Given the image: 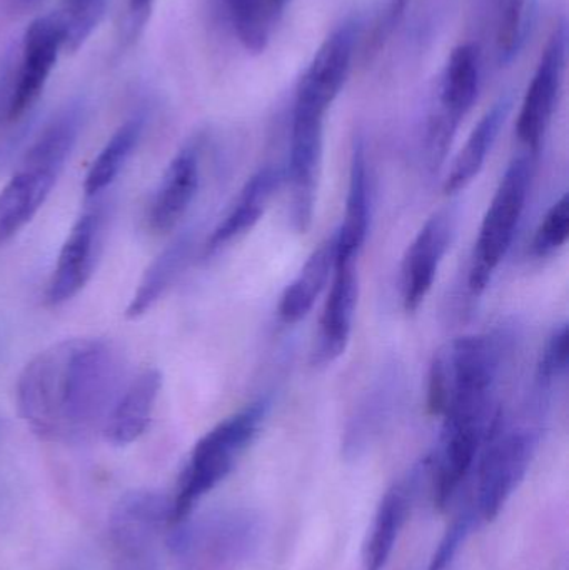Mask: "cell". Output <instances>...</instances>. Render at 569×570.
Wrapping results in <instances>:
<instances>
[{"instance_id":"obj_27","label":"cell","mask_w":569,"mask_h":570,"mask_svg":"<svg viewBox=\"0 0 569 570\" xmlns=\"http://www.w3.org/2000/svg\"><path fill=\"white\" fill-rule=\"evenodd\" d=\"M527 10L528 0H500L497 42L501 62H510L523 46Z\"/></svg>"},{"instance_id":"obj_21","label":"cell","mask_w":569,"mask_h":570,"mask_svg":"<svg viewBox=\"0 0 569 570\" xmlns=\"http://www.w3.org/2000/svg\"><path fill=\"white\" fill-rule=\"evenodd\" d=\"M371 190L367 174L366 149L357 140L351 160L350 187H347L346 210L343 226L337 230L336 264L356 263L361 249L366 243L370 230Z\"/></svg>"},{"instance_id":"obj_31","label":"cell","mask_w":569,"mask_h":570,"mask_svg":"<svg viewBox=\"0 0 569 570\" xmlns=\"http://www.w3.org/2000/svg\"><path fill=\"white\" fill-rule=\"evenodd\" d=\"M473 521L474 515L471 512H464L453 522L444 538L441 539L440 546H438L436 552H434L433 559H431L430 566H428V570H447L454 556L460 551L461 546H463L464 539L470 534Z\"/></svg>"},{"instance_id":"obj_19","label":"cell","mask_w":569,"mask_h":570,"mask_svg":"<svg viewBox=\"0 0 569 570\" xmlns=\"http://www.w3.org/2000/svg\"><path fill=\"white\" fill-rule=\"evenodd\" d=\"M163 377L157 368H144L114 402L104 435L114 445L133 444L149 428Z\"/></svg>"},{"instance_id":"obj_20","label":"cell","mask_w":569,"mask_h":570,"mask_svg":"<svg viewBox=\"0 0 569 570\" xmlns=\"http://www.w3.org/2000/svg\"><path fill=\"white\" fill-rule=\"evenodd\" d=\"M414 484L416 474L411 475L410 481L394 484L381 499L363 546L364 570H384L390 562L398 538L410 518Z\"/></svg>"},{"instance_id":"obj_35","label":"cell","mask_w":569,"mask_h":570,"mask_svg":"<svg viewBox=\"0 0 569 570\" xmlns=\"http://www.w3.org/2000/svg\"><path fill=\"white\" fill-rule=\"evenodd\" d=\"M269 3L274 10H279L283 9L284 6H286L287 0H269Z\"/></svg>"},{"instance_id":"obj_16","label":"cell","mask_w":569,"mask_h":570,"mask_svg":"<svg viewBox=\"0 0 569 570\" xmlns=\"http://www.w3.org/2000/svg\"><path fill=\"white\" fill-rule=\"evenodd\" d=\"M100 224L102 214L99 210H90L84 214L69 233L52 279L47 287V302L60 305L76 297L92 276L96 266L97 247H99Z\"/></svg>"},{"instance_id":"obj_2","label":"cell","mask_w":569,"mask_h":570,"mask_svg":"<svg viewBox=\"0 0 569 570\" xmlns=\"http://www.w3.org/2000/svg\"><path fill=\"white\" fill-rule=\"evenodd\" d=\"M86 106L67 104L33 140L19 170L0 190V246L33 219L56 186L82 129Z\"/></svg>"},{"instance_id":"obj_18","label":"cell","mask_w":569,"mask_h":570,"mask_svg":"<svg viewBox=\"0 0 569 570\" xmlns=\"http://www.w3.org/2000/svg\"><path fill=\"white\" fill-rule=\"evenodd\" d=\"M283 170L276 166H264L253 174L244 184L227 216L207 239V253H216L233 240L246 236L266 213L283 183Z\"/></svg>"},{"instance_id":"obj_33","label":"cell","mask_w":569,"mask_h":570,"mask_svg":"<svg viewBox=\"0 0 569 570\" xmlns=\"http://www.w3.org/2000/svg\"><path fill=\"white\" fill-rule=\"evenodd\" d=\"M42 2L43 0H7L13 12H27V10L33 9Z\"/></svg>"},{"instance_id":"obj_34","label":"cell","mask_w":569,"mask_h":570,"mask_svg":"<svg viewBox=\"0 0 569 570\" xmlns=\"http://www.w3.org/2000/svg\"><path fill=\"white\" fill-rule=\"evenodd\" d=\"M7 89V72L6 70H0V104H2L3 90Z\"/></svg>"},{"instance_id":"obj_3","label":"cell","mask_w":569,"mask_h":570,"mask_svg":"<svg viewBox=\"0 0 569 570\" xmlns=\"http://www.w3.org/2000/svg\"><path fill=\"white\" fill-rule=\"evenodd\" d=\"M500 341L494 335H464L444 345L430 368L428 407L447 415L460 409L493 405V389L500 374Z\"/></svg>"},{"instance_id":"obj_1","label":"cell","mask_w":569,"mask_h":570,"mask_svg":"<svg viewBox=\"0 0 569 570\" xmlns=\"http://www.w3.org/2000/svg\"><path fill=\"white\" fill-rule=\"evenodd\" d=\"M122 377V357L110 342L70 338L39 352L23 367L17 405L37 438L82 441L104 428Z\"/></svg>"},{"instance_id":"obj_26","label":"cell","mask_w":569,"mask_h":570,"mask_svg":"<svg viewBox=\"0 0 569 570\" xmlns=\"http://www.w3.org/2000/svg\"><path fill=\"white\" fill-rule=\"evenodd\" d=\"M109 0H63L59 16L63 27V49L77 52L87 42L106 13Z\"/></svg>"},{"instance_id":"obj_17","label":"cell","mask_w":569,"mask_h":570,"mask_svg":"<svg viewBox=\"0 0 569 570\" xmlns=\"http://www.w3.org/2000/svg\"><path fill=\"white\" fill-rule=\"evenodd\" d=\"M199 147L189 144L170 160L147 210V224L156 234L169 233L186 216L199 187Z\"/></svg>"},{"instance_id":"obj_12","label":"cell","mask_w":569,"mask_h":570,"mask_svg":"<svg viewBox=\"0 0 569 570\" xmlns=\"http://www.w3.org/2000/svg\"><path fill=\"white\" fill-rule=\"evenodd\" d=\"M63 49V27L57 13L37 17L22 43V59L7 97V117L17 120L37 102Z\"/></svg>"},{"instance_id":"obj_11","label":"cell","mask_w":569,"mask_h":570,"mask_svg":"<svg viewBox=\"0 0 569 570\" xmlns=\"http://www.w3.org/2000/svg\"><path fill=\"white\" fill-rule=\"evenodd\" d=\"M360 23L346 20L330 33L297 87L293 119L324 122L351 72Z\"/></svg>"},{"instance_id":"obj_10","label":"cell","mask_w":569,"mask_h":570,"mask_svg":"<svg viewBox=\"0 0 569 570\" xmlns=\"http://www.w3.org/2000/svg\"><path fill=\"white\" fill-rule=\"evenodd\" d=\"M481 86V53L474 43H461L451 52L440 87V109L428 127L426 153L431 169L447 159L461 120L477 102Z\"/></svg>"},{"instance_id":"obj_4","label":"cell","mask_w":569,"mask_h":570,"mask_svg":"<svg viewBox=\"0 0 569 570\" xmlns=\"http://www.w3.org/2000/svg\"><path fill=\"white\" fill-rule=\"evenodd\" d=\"M266 414L267 402H254L224 419L197 442L173 501L170 524L190 518L197 502L233 472L241 455L259 434Z\"/></svg>"},{"instance_id":"obj_14","label":"cell","mask_w":569,"mask_h":570,"mask_svg":"<svg viewBox=\"0 0 569 570\" xmlns=\"http://www.w3.org/2000/svg\"><path fill=\"white\" fill-rule=\"evenodd\" d=\"M453 223L447 213L434 214L411 243L401 269L404 311L416 312L433 288L441 263L450 249Z\"/></svg>"},{"instance_id":"obj_9","label":"cell","mask_w":569,"mask_h":570,"mask_svg":"<svg viewBox=\"0 0 569 570\" xmlns=\"http://www.w3.org/2000/svg\"><path fill=\"white\" fill-rule=\"evenodd\" d=\"M173 501L159 492H129L110 515V542L117 551L114 570L156 569V539L170 524Z\"/></svg>"},{"instance_id":"obj_5","label":"cell","mask_w":569,"mask_h":570,"mask_svg":"<svg viewBox=\"0 0 569 570\" xmlns=\"http://www.w3.org/2000/svg\"><path fill=\"white\" fill-rule=\"evenodd\" d=\"M259 519L230 509L176 524L169 548L183 570H239L259 544Z\"/></svg>"},{"instance_id":"obj_23","label":"cell","mask_w":569,"mask_h":570,"mask_svg":"<svg viewBox=\"0 0 569 570\" xmlns=\"http://www.w3.org/2000/svg\"><path fill=\"white\" fill-rule=\"evenodd\" d=\"M334 266H336V240L333 236L311 254L296 279L284 291L277 307L284 324H297L310 314L327 283L333 279Z\"/></svg>"},{"instance_id":"obj_25","label":"cell","mask_w":569,"mask_h":570,"mask_svg":"<svg viewBox=\"0 0 569 570\" xmlns=\"http://www.w3.org/2000/svg\"><path fill=\"white\" fill-rule=\"evenodd\" d=\"M144 126H146L144 116L130 117L107 140L106 146L100 150L87 173L86 183H84L86 196L92 197L102 193L119 176L143 137Z\"/></svg>"},{"instance_id":"obj_29","label":"cell","mask_w":569,"mask_h":570,"mask_svg":"<svg viewBox=\"0 0 569 570\" xmlns=\"http://www.w3.org/2000/svg\"><path fill=\"white\" fill-rule=\"evenodd\" d=\"M569 234V200L567 194L551 206L533 237L531 250L538 259L551 257L567 244Z\"/></svg>"},{"instance_id":"obj_7","label":"cell","mask_w":569,"mask_h":570,"mask_svg":"<svg viewBox=\"0 0 569 570\" xmlns=\"http://www.w3.org/2000/svg\"><path fill=\"white\" fill-rule=\"evenodd\" d=\"M534 429H508L498 417L484 441L478 464L477 509L484 522L494 521L523 481L537 452Z\"/></svg>"},{"instance_id":"obj_13","label":"cell","mask_w":569,"mask_h":570,"mask_svg":"<svg viewBox=\"0 0 569 570\" xmlns=\"http://www.w3.org/2000/svg\"><path fill=\"white\" fill-rule=\"evenodd\" d=\"M567 26L560 23L534 70L518 116V137L533 153L540 149L545 134L553 119L567 69Z\"/></svg>"},{"instance_id":"obj_32","label":"cell","mask_w":569,"mask_h":570,"mask_svg":"<svg viewBox=\"0 0 569 570\" xmlns=\"http://www.w3.org/2000/svg\"><path fill=\"white\" fill-rule=\"evenodd\" d=\"M154 0H129V9L133 17L136 19H143L146 16L147 10L153 6Z\"/></svg>"},{"instance_id":"obj_28","label":"cell","mask_w":569,"mask_h":570,"mask_svg":"<svg viewBox=\"0 0 569 570\" xmlns=\"http://www.w3.org/2000/svg\"><path fill=\"white\" fill-rule=\"evenodd\" d=\"M234 29L249 50L263 49L267 39L264 0H226Z\"/></svg>"},{"instance_id":"obj_22","label":"cell","mask_w":569,"mask_h":570,"mask_svg":"<svg viewBox=\"0 0 569 570\" xmlns=\"http://www.w3.org/2000/svg\"><path fill=\"white\" fill-rule=\"evenodd\" d=\"M513 100L511 97H501L483 117H481L478 126L474 127L471 136L468 137L463 150L458 154L447 180H444V193L453 194L461 193L467 189L483 170L487 164L488 156L510 116Z\"/></svg>"},{"instance_id":"obj_6","label":"cell","mask_w":569,"mask_h":570,"mask_svg":"<svg viewBox=\"0 0 569 570\" xmlns=\"http://www.w3.org/2000/svg\"><path fill=\"white\" fill-rule=\"evenodd\" d=\"M531 177L533 163L528 156L517 157L501 177L474 246L470 271V288L473 294H481L488 287L494 271L503 263L513 244L530 196Z\"/></svg>"},{"instance_id":"obj_8","label":"cell","mask_w":569,"mask_h":570,"mask_svg":"<svg viewBox=\"0 0 569 570\" xmlns=\"http://www.w3.org/2000/svg\"><path fill=\"white\" fill-rule=\"evenodd\" d=\"M498 417L500 414L493 409L458 411L444 415L440 444L433 458L426 462L434 508L440 511L448 508L480 458L484 441Z\"/></svg>"},{"instance_id":"obj_15","label":"cell","mask_w":569,"mask_h":570,"mask_svg":"<svg viewBox=\"0 0 569 570\" xmlns=\"http://www.w3.org/2000/svg\"><path fill=\"white\" fill-rule=\"evenodd\" d=\"M360 297V279L356 263L336 264L330 294L320 318L314 365H327L337 361L350 344L354 314Z\"/></svg>"},{"instance_id":"obj_36","label":"cell","mask_w":569,"mask_h":570,"mask_svg":"<svg viewBox=\"0 0 569 570\" xmlns=\"http://www.w3.org/2000/svg\"><path fill=\"white\" fill-rule=\"evenodd\" d=\"M0 351H2V335H0Z\"/></svg>"},{"instance_id":"obj_30","label":"cell","mask_w":569,"mask_h":570,"mask_svg":"<svg viewBox=\"0 0 569 570\" xmlns=\"http://www.w3.org/2000/svg\"><path fill=\"white\" fill-rule=\"evenodd\" d=\"M568 368V325H561L553 332L538 364V382L551 385Z\"/></svg>"},{"instance_id":"obj_24","label":"cell","mask_w":569,"mask_h":570,"mask_svg":"<svg viewBox=\"0 0 569 570\" xmlns=\"http://www.w3.org/2000/svg\"><path fill=\"white\" fill-rule=\"evenodd\" d=\"M190 247H193V243L187 237H180L176 243L170 244L157 259H154L127 305V317H140L149 312L160 301V297H164V294L173 287L174 281L186 267Z\"/></svg>"}]
</instances>
